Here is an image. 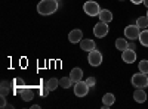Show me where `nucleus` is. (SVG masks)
<instances>
[{"label":"nucleus","mask_w":148,"mask_h":109,"mask_svg":"<svg viewBox=\"0 0 148 109\" xmlns=\"http://www.w3.org/2000/svg\"><path fill=\"white\" fill-rule=\"evenodd\" d=\"M56 10H58V0H42L37 5V12L43 16L52 15Z\"/></svg>","instance_id":"1"},{"label":"nucleus","mask_w":148,"mask_h":109,"mask_svg":"<svg viewBox=\"0 0 148 109\" xmlns=\"http://www.w3.org/2000/svg\"><path fill=\"white\" fill-rule=\"evenodd\" d=\"M83 10H84V14L86 15H89V16H98L99 15V12H101V7L99 5H98L96 2H92V0H89V2H86L83 5Z\"/></svg>","instance_id":"2"},{"label":"nucleus","mask_w":148,"mask_h":109,"mask_svg":"<svg viewBox=\"0 0 148 109\" xmlns=\"http://www.w3.org/2000/svg\"><path fill=\"white\" fill-rule=\"evenodd\" d=\"M132 84L138 89H144V87H148V77L147 74H142V72H138L132 77Z\"/></svg>","instance_id":"3"},{"label":"nucleus","mask_w":148,"mask_h":109,"mask_svg":"<svg viewBox=\"0 0 148 109\" xmlns=\"http://www.w3.org/2000/svg\"><path fill=\"white\" fill-rule=\"evenodd\" d=\"M89 86H88V83L86 81H77L76 84H74V94L77 96V97H84L86 94L89 93Z\"/></svg>","instance_id":"4"},{"label":"nucleus","mask_w":148,"mask_h":109,"mask_svg":"<svg viewBox=\"0 0 148 109\" xmlns=\"http://www.w3.org/2000/svg\"><path fill=\"white\" fill-rule=\"evenodd\" d=\"M88 60H89V65H90V66H99V65L102 64V53H101L99 50L93 49L92 52H89Z\"/></svg>","instance_id":"5"},{"label":"nucleus","mask_w":148,"mask_h":109,"mask_svg":"<svg viewBox=\"0 0 148 109\" xmlns=\"http://www.w3.org/2000/svg\"><path fill=\"white\" fill-rule=\"evenodd\" d=\"M93 34H95V37H98V39L105 37V35L108 34V24L99 21V22H98L96 25L93 27Z\"/></svg>","instance_id":"6"},{"label":"nucleus","mask_w":148,"mask_h":109,"mask_svg":"<svg viewBox=\"0 0 148 109\" xmlns=\"http://www.w3.org/2000/svg\"><path fill=\"white\" fill-rule=\"evenodd\" d=\"M139 34H141V28L138 25H127L125 28V35L127 40H136L139 39Z\"/></svg>","instance_id":"7"},{"label":"nucleus","mask_w":148,"mask_h":109,"mask_svg":"<svg viewBox=\"0 0 148 109\" xmlns=\"http://www.w3.org/2000/svg\"><path fill=\"white\" fill-rule=\"evenodd\" d=\"M121 59H123L125 64H133L135 60H136V53H135V50H132V49H126L121 53Z\"/></svg>","instance_id":"8"},{"label":"nucleus","mask_w":148,"mask_h":109,"mask_svg":"<svg viewBox=\"0 0 148 109\" xmlns=\"http://www.w3.org/2000/svg\"><path fill=\"white\" fill-rule=\"evenodd\" d=\"M68 40L71 41V43H80L82 40H83V32H82V30H73V31H70V34H68Z\"/></svg>","instance_id":"9"},{"label":"nucleus","mask_w":148,"mask_h":109,"mask_svg":"<svg viewBox=\"0 0 148 109\" xmlns=\"http://www.w3.org/2000/svg\"><path fill=\"white\" fill-rule=\"evenodd\" d=\"M80 47L84 52H92L95 49V41L92 39H84V40L80 41Z\"/></svg>","instance_id":"10"},{"label":"nucleus","mask_w":148,"mask_h":109,"mask_svg":"<svg viewBox=\"0 0 148 109\" xmlns=\"http://www.w3.org/2000/svg\"><path fill=\"white\" fill-rule=\"evenodd\" d=\"M19 94H21V99H24L25 102H28V100H31V99L34 97V91H33V89H28V87L21 89V90H19Z\"/></svg>","instance_id":"11"},{"label":"nucleus","mask_w":148,"mask_h":109,"mask_svg":"<svg viewBox=\"0 0 148 109\" xmlns=\"http://www.w3.org/2000/svg\"><path fill=\"white\" fill-rule=\"evenodd\" d=\"M114 102H116L114 94H113V93H107V94H104V97H102V108L108 109Z\"/></svg>","instance_id":"12"},{"label":"nucleus","mask_w":148,"mask_h":109,"mask_svg":"<svg viewBox=\"0 0 148 109\" xmlns=\"http://www.w3.org/2000/svg\"><path fill=\"white\" fill-rule=\"evenodd\" d=\"M133 99H135V102H138V103H144L147 100V93L142 89H136L135 93H133Z\"/></svg>","instance_id":"13"},{"label":"nucleus","mask_w":148,"mask_h":109,"mask_svg":"<svg viewBox=\"0 0 148 109\" xmlns=\"http://www.w3.org/2000/svg\"><path fill=\"white\" fill-rule=\"evenodd\" d=\"M99 19L102 21V22H111L113 21V14H111V10H108V9H101V12H99Z\"/></svg>","instance_id":"14"},{"label":"nucleus","mask_w":148,"mask_h":109,"mask_svg":"<svg viewBox=\"0 0 148 109\" xmlns=\"http://www.w3.org/2000/svg\"><path fill=\"white\" fill-rule=\"evenodd\" d=\"M70 77H71V80H73L74 83H77V81H80L82 77H83V71H82L80 68H73L71 72H70Z\"/></svg>","instance_id":"15"},{"label":"nucleus","mask_w":148,"mask_h":109,"mask_svg":"<svg viewBox=\"0 0 148 109\" xmlns=\"http://www.w3.org/2000/svg\"><path fill=\"white\" fill-rule=\"evenodd\" d=\"M116 49H119L120 52L129 49V43H127V39H117L116 40Z\"/></svg>","instance_id":"16"},{"label":"nucleus","mask_w":148,"mask_h":109,"mask_svg":"<svg viewBox=\"0 0 148 109\" xmlns=\"http://www.w3.org/2000/svg\"><path fill=\"white\" fill-rule=\"evenodd\" d=\"M74 81L71 80V77H62L59 80V86L62 87V89H68V87H71V84H73Z\"/></svg>","instance_id":"17"},{"label":"nucleus","mask_w":148,"mask_h":109,"mask_svg":"<svg viewBox=\"0 0 148 109\" xmlns=\"http://www.w3.org/2000/svg\"><path fill=\"white\" fill-rule=\"evenodd\" d=\"M139 43L144 47H148V30L141 31V34H139Z\"/></svg>","instance_id":"18"},{"label":"nucleus","mask_w":148,"mask_h":109,"mask_svg":"<svg viewBox=\"0 0 148 109\" xmlns=\"http://www.w3.org/2000/svg\"><path fill=\"white\" fill-rule=\"evenodd\" d=\"M136 25H138L141 30H145V28L148 27V16H147V15H145V16H139L138 21H136Z\"/></svg>","instance_id":"19"},{"label":"nucleus","mask_w":148,"mask_h":109,"mask_svg":"<svg viewBox=\"0 0 148 109\" xmlns=\"http://www.w3.org/2000/svg\"><path fill=\"white\" fill-rule=\"evenodd\" d=\"M46 86H47L49 89H51V91H53V90H56V87L59 86V80H56V78H51V80H47Z\"/></svg>","instance_id":"20"},{"label":"nucleus","mask_w":148,"mask_h":109,"mask_svg":"<svg viewBox=\"0 0 148 109\" xmlns=\"http://www.w3.org/2000/svg\"><path fill=\"white\" fill-rule=\"evenodd\" d=\"M139 72H142V74H148V60L144 59L139 62Z\"/></svg>","instance_id":"21"},{"label":"nucleus","mask_w":148,"mask_h":109,"mask_svg":"<svg viewBox=\"0 0 148 109\" xmlns=\"http://www.w3.org/2000/svg\"><path fill=\"white\" fill-rule=\"evenodd\" d=\"M9 89H10V84L6 83V81H3V83H2V94H6Z\"/></svg>","instance_id":"22"},{"label":"nucleus","mask_w":148,"mask_h":109,"mask_svg":"<svg viewBox=\"0 0 148 109\" xmlns=\"http://www.w3.org/2000/svg\"><path fill=\"white\" fill-rule=\"evenodd\" d=\"M86 83H88L89 87H93L95 84H96V78H95V77H89L88 80H86Z\"/></svg>","instance_id":"23"},{"label":"nucleus","mask_w":148,"mask_h":109,"mask_svg":"<svg viewBox=\"0 0 148 109\" xmlns=\"http://www.w3.org/2000/svg\"><path fill=\"white\" fill-rule=\"evenodd\" d=\"M49 91H51V89H49L47 86H46V87H42V89H40V94H42V96H45V97H46V96L49 94Z\"/></svg>","instance_id":"24"},{"label":"nucleus","mask_w":148,"mask_h":109,"mask_svg":"<svg viewBox=\"0 0 148 109\" xmlns=\"http://www.w3.org/2000/svg\"><path fill=\"white\" fill-rule=\"evenodd\" d=\"M0 106H2V108L6 106V97H5V94H2V97H0Z\"/></svg>","instance_id":"25"},{"label":"nucleus","mask_w":148,"mask_h":109,"mask_svg":"<svg viewBox=\"0 0 148 109\" xmlns=\"http://www.w3.org/2000/svg\"><path fill=\"white\" fill-rule=\"evenodd\" d=\"M130 2L133 5H141V3H144V0H130Z\"/></svg>","instance_id":"26"},{"label":"nucleus","mask_w":148,"mask_h":109,"mask_svg":"<svg viewBox=\"0 0 148 109\" xmlns=\"http://www.w3.org/2000/svg\"><path fill=\"white\" fill-rule=\"evenodd\" d=\"M129 49H132V50H135L136 47H135V44H129Z\"/></svg>","instance_id":"27"},{"label":"nucleus","mask_w":148,"mask_h":109,"mask_svg":"<svg viewBox=\"0 0 148 109\" xmlns=\"http://www.w3.org/2000/svg\"><path fill=\"white\" fill-rule=\"evenodd\" d=\"M15 84H22V80H15Z\"/></svg>","instance_id":"28"},{"label":"nucleus","mask_w":148,"mask_h":109,"mask_svg":"<svg viewBox=\"0 0 148 109\" xmlns=\"http://www.w3.org/2000/svg\"><path fill=\"white\" fill-rule=\"evenodd\" d=\"M144 5L147 6V9H148V0H144Z\"/></svg>","instance_id":"29"},{"label":"nucleus","mask_w":148,"mask_h":109,"mask_svg":"<svg viewBox=\"0 0 148 109\" xmlns=\"http://www.w3.org/2000/svg\"><path fill=\"white\" fill-rule=\"evenodd\" d=\"M147 16H148V10H147Z\"/></svg>","instance_id":"30"},{"label":"nucleus","mask_w":148,"mask_h":109,"mask_svg":"<svg viewBox=\"0 0 148 109\" xmlns=\"http://www.w3.org/2000/svg\"><path fill=\"white\" fill-rule=\"evenodd\" d=\"M120 2H123V0H120Z\"/></svg>","instance_id":"31"}]
</instances>
